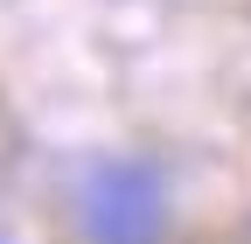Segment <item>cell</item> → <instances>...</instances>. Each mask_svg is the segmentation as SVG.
Segmentation results:
<instances>
[{"instance_id":"6da1fadb","label":"cell","mask_w":251,"mask_h":244,"mask_svg":"<svg viewBox=\"0 0 251 244\" xmlns=\"http://www.w3.org/2000/svg\"><path fill=\"white\" fill-rule=\"evenodd\" d=\"M84 230L91 244H153L161 237V181L140 161H112L84 181Z\"/></svg>"}]
</instances>
